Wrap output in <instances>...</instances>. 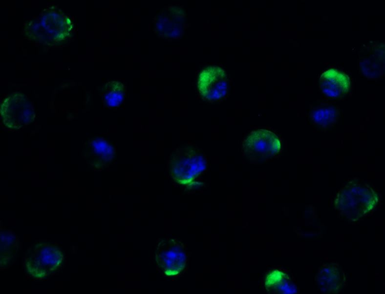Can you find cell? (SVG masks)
Returning <instances> with one entry per match:
<instances>
[{
    "mask_svg": "<svg viewBox=\"0 0 385 294\" xmlns=\"http://www.w3.org/2000/svg\"><path fill=\"white\" fill-rule=\"evenodd\" d=\"M73 27V22L67 15L60 8L51 6L26 23L24 32L33 41L53 46L66 39Z\"/></svg>",
    "mask_w": 385,
    "mask_h": 294,
    "instance_id": "6da1fadb",
    "label": "cell"
},
{
    "mask_svg": "<svg viewBox=\"0 0 385 294\" xmlns=\"http://www.w3.org/2000/svg\"><path fill=\"white\" fill-rule=\"evenodd\" d=\"M378 198L376 192L368 184L354 179L338 192L334 204L342 216L356 221L375 208Z\"/></svg>",
    "mask_w": 385,
    "mask_h": 294,
    "instance_id": "7a4b0ae2",
    "label": "cell"
},
{
    "mask_svg": "<svg viewBox=\"0 0 385 294\" xmlns=\"http://www.w3.org/2000/svg\"><path fill=\"white\" fill-rule=\"evenodd\" d=\"M64 260V253L58 245L51 241H41L28 248L24 266L29 275L44 279L57 272Z\"/></svg>",
    "mask_w": 385,
    "mask_h": 294,
    "instance_id": "3957f363",
    "label": "cell"
},
{
    "mask_svg": "<svg viewBox=\"0 0 385 294\" xmlns=\"http://www.w3.org/2000/svg\"><path fill=\"white\" fill-rule=\"evenodd\" d=\"M169 171L177 183L187 184L192 182L206 168V161L195 148L186 146L177 149L171 154Z\"/></svg>",
    "mask_w": 385,
    "mask_h": 294,
    "instance_id": "277c9868",
    "label": "cell"
},
{
    "mask_svg": "<svg viewBox=\"0 0 385 294\" xmlns=\"http://www.w3.org/2000/svg\"><path fill=\"white\" fill-rule=\"evenodd\" d=\"M0 112L3 124L11 129H21L31 122L34 118L31 103L19 92H14L4 99Z\"/></svg>",
    "mask_w": 385,
    "mask_h": 294,
    "instance_id": "5b68a950",
    "label": "cell"
},
{
    "mask_svg": "<svg viewBox=\"0 0 385 294\" xmlns=\"http://www.w3.org/2000/svg\"><path fill=\"white\" fill-rule=\"evenodd\" d=\"M155 260L164 274L173 276L185 268L187 257L183 245L173 239L160 240L157 244Z\"/></svg>",
    "mask_w": 385,
    "mask_h": 294,
    "instance_id": "8992f818",
    "label": "cell"
},
{
    "mask_svg": "<svg viewBox=\"0 0 385 294\" xmlns=\"http://www.w3.org/2000/svg\"><path fill=\"white\" fill-rule=\"evenodd\" d=\"M280 142L273 132L265 129L252 131L242 143L246 156L255 161H262L279 153Z\"/></svg>",
    "mask_w": 385,
    "mask_h": 294,
    "instance_id": "52a82bcc",
    "label": "cell"
},
{
    "mask_svg": "<svg viewBox=\"0 0 385 294\" xmlns=\"http://www.w3.org/2000/svg\"><path fill=\"white\" fill-rule=\"evenodd\" d=\"M197 85L200 95L210 101H216L226 96L228 80L225 71L221 67L209 66L200 73Z\"/></svg>",
    "mask_w": 385,
    "mask_h": 294,
    "instance_id": "ba28073f",
    "label": "cell"
},
{
    "mask_svg": "<svg viewBox=\"0 0 385 294\" xmlns=\"http://www.w3.org/2000/svg\"><path fill=\"white\" fill-rule=\"evenodd\" d=\"M315 281L321 292L337 294L342 290L345 284V275L344 271L337 263H325L319 269Z\"/></svg>",
    "mask_w": 385,
    "mask_h": 294,
    "instance_id": "9c48e42d",
    "label": "cell"
},
{
    "mask_svg": "<svg viewBox=\"0 0 385 294\" xmlns=\"http://www.w3.org/2000/svg\"><path fill=\"white\" fill-rule=\"evenodd\" d=\"M319 83L322 93L331 98L343 96L347 93L350 87L349 77L334 68L323 72L320 77Z\"/></svg>",
    "mask_w": 385,
    "mask_h": 294,
    "instance_id": "30bf717a",
    "label": "cell"
},
{
    "mask_svg": "<svg viewBox=\"0 0 385 294\" xmlns=\"http://www.w3.org/2000/svg\"><path fill=\"white\" fill-rule=\"evenodd\" d=\"M184 18V14L180 8L168 7L156 19V30L159 35L165 38H176L181 35Z\"/></svg>",
    "mask_w": 385,
    "mask_h": 294,
    "instance_id": "8fae6325",
    "label": "cell"
},
{
    "mask_svg": "<svg viewBox=\"0 0 385 294\" xmlns=\"http://www.w3.org/2000/svg\"><path fill=\"white\" fill-rule=\"evenodd\" d=\"M87 157L92 164L102 168L109 164L113 159L114 149L103 138H95L89 143Z\"/></svg>",
    "mask_w": 385,
    "mask_h": 294,
    "instance_id": "7c38bea8",
    "label": "cell"
},
{
    "mask_svg": "<svg viewBox=\"0 0 385 294\" xmlns=\"http://www.w3.org/2000/svg\"><path fill=\"white\" fill-rule=\"evenodd\" d=\"M0 233V269L10 267L14 262L19 247L16 235L9 229L1 230Z\"/></svg>",
    "mask_w": 385,
    "mask_h": 294,
    "instance_id": "4fadbf2b",
    "label": "cell"
},
{
    "mask_svg": "<svg viewBox=\"0 0 385 294\" xmlns=\"http://www.w3.org/2000/svg\"><path fill=\"white\" fill-rule=\"evenodd\" d=\"M265 285L267 288L281 293H292L294 285L288 275L278 270L270 272L266 276Z\"/></svg>",
    "mask_w": 385,
    "mask_h": 294,
    "instance_id": "5bb4252c",
    "label": "cell"
},
{
    "mask_svg": "<svg viewBox=\"0 0 385 294\" xmlns=\"http://www.w3.org/2000/svg\"><path fill=\"white\" fill-rule=\"evenodd\" d=\"M125 88L122 83L112 81L107 83L103 89V98L105 104L109 107H116L122 102Z\"/></svg>",
    "mask_w": 385,
    "mask_h": 294,
    "instance_id": "9a60e30c",
    "label": "cell"
},
{
    "mask_svg": "<svg viewBox=\"0 0 385 294\" xmlns=\"http://www.w3.org/2000/svg\"><path fill=\"white\" fill-rule=\"evenodd\" d=\"M311 118L319 125L327 126L332 124L337 118V110L333 106H324L312 111Z\"/></svg>",
    "mask_w": 385,
    "mask_h": 294,
    "instance_id": "2e32d148",
    "label": "cell"
}]
</instances>
